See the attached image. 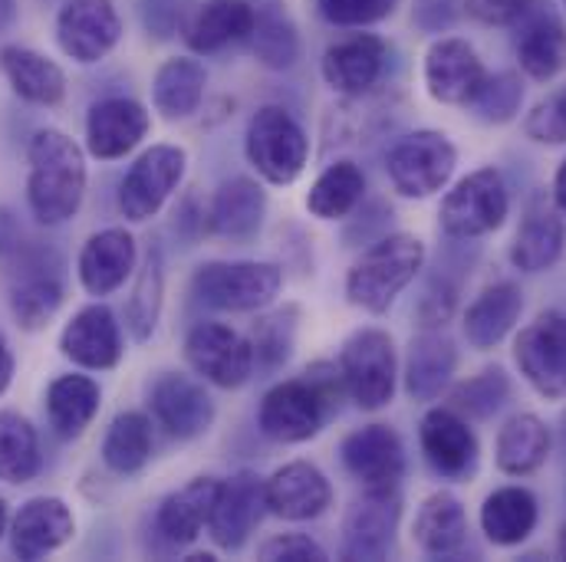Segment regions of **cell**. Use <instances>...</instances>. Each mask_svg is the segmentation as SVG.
I'll return each instance as SVG.
<instances>
[{"label":"cell","mask_w":566,"mask_h":562,"mask_svg":"<svg viewBox=\"0 0 566 562\" xmlns=\"http://www.w3.org/2000/svg\"><path fill=\"white\" fill-rule=\"evenodd\" d=\"M268 211L264 191L251 178L224 181L211 204V227L228 241H248L261 231Z\"/></svg>","instance_id":"obj_33"},{"label":"cell","mask_w":566,"mask_h":562,"mask_svg":"<svg viewBox=\"0 0 566 562\" xmlns=\"http://www.w3.org/2000/svg\"><path fill=\"white\" fill-rule=\"evenodd\" d=\"M511 399V379L504 375V369H484L481 375L461 382L454 392H451V409L458 415H468V418H491L494 412H501V405Z\"/></svg>","instance_id":"obj_44"},{"label":"cell","mask_w":566,"mask_h":562,"mask_svg":"<svg viewBox=\"0 0 566 562\" xmlns=\"http://www.w3.org/2000/svg\"><path fill=\"white\" fill-rule=\"evenodd\" d=\"M566 244V227L564 218L551 208H534L521 231H517V241L511 247V261L517 271L524 274H541L547 267H554L560 261Z\"/></svg>","instance_id":"obj_36"},{"label":"cell","mask_w":566,"mask_h":562,"mask_svg":"<svg viewBox=\"0 0 566 562\" xmlns=\"http://www.w3.org/2000/svg\"><path fill=\"white\" fill-rule=\"evenodd\" d=\"M422 450L428 464L444 477H468L478 464V437L454 409H434L422 418Z\"/></svg>","instance_id":"obj_21"},{"label":"cell","mask_w":566,"mask_h":562,"mask_svg":"<svg viewBox=\"0 0 566 562\" xmlns=\"http://www.w3.org/2000/svg\"><path fill=\"white\" fill-rule=\"evenodd\" d=\"M103 392L90 375H60L46 389V415L60 437H80L99 412Z\"/></svg>","instance_id":"obj_35"},{"label":"cell","mask_w":566,"mask_h":562,"mask_svg":"<svg viewBox=\"0 0 566 562\" xmlns=\"http://www.w3.org/2000/svg\"><path fill=\"white\" fill-rule=\"evenodd\" d=\"M205 66L198 60H168L158 73H155V86H151V99L155 109L165 119H185L198 109L201 96H205Z\"/></svg>","instance_id":"obj_38"},{"label":"cell","mask_w":566,"mask_h":562,"mask_svg":"<svg viewBox=\"0 0 566 562\" xmlns=\"http://www.w3.org/2000/svg\"><path fill=\"white\" fill-rule=\"evenodd\" d=\"M185 174V151L175 145H155L129 168L119 188V208L129 221H148L161 211L168 194Z\"/></svg>","instance_id":"obj_12"},{"label":"cell","mask_w":566,"mask_h":562,"mask_svg":"<svg viewBox=\"0 0 566 562\" xmlns=\"http://www.w3.org/2000/svg\"><path fill=\"white\" fill-rule=\"evenodd\" d=\"M524 309V293L514 286V283H494L488 286L471 306H468V316H464V336L474 349L488 352L494 349L517 322Z\"/></svg>","instance_id":"obj_30"},{"label":"cell","mask_w":566,"mask_h":562,"mask_svg":"<svg viewBox=\"0 0 566 562\" xmlns=\"http://www.w3.org/2000/svg\"><path fill=\"white\" fill-rule=\"evenodd\" d=\"M148 405H151L158 424L171 437H181V441L205 434L214 422V405H211L208 392L178 372H165L155 379V385L148 392Z\"/></svg>","instance_id":"obj_16"},{"label":"cell","mask_w":566,"mask_h":562,"mask_svg":"<svg viewBox=\"0 0 566 562\" xmlns=\"http://www.w3.org/2000/svg\"><path fill=\"white\" fill-rule=\"evenodd\" d=\"M339 375L346 385V395L366 409L376 412L392 402L396 395V346L379 329L356 332L339 356Z\"/></svg>","instance_id":"obj_5"},{"label":"cell","mask_w":566,"mask_h":562,"mask_svg":"<svg viewBox=\"0 0 566 562\" xmlns=\"http://www.w3.org/2000/svg\"><path fill=\"white\" fill-rule=\"evenodd\" d=\"M7 267V293L17 322L30 332L43 329L63 303V261L50 247H33L23 241L0 244Z\"/></svg>","instance_id":"obj_3"},{"label":"cell","mask_w":566,"mask_h":562,"mask_svg":"<svg viewBox=\"0 0 566 562\" xmlns=\"http://www.w3.org/2000/svg\"><path fill=\"white\" fill-rule=\"evenodd\" d=\"M133 267H136V241L123 227H109V231L93 234L80 254V280L86 286V293H93V296L116 293L123 283L129 280Z\"/></svg>","instance_id":"obj_25"},{"label":"cell","mask_w":566,"mask_h":562,"mask_svg":"<svg viewBox=\"0 0 566 562\" xmlns=\"http://www.w3.org/2000/svg\"><path fill=\"white\" fill-rule=\"evenodd\" d=\"M468 13L481 23H491V26H514L531 7L534 0H468L464 3Z\"/></svg>","instance_id":"obj_50"},{"label":"cell","mask_w":566,"mask_h":562,"mask_svg":"<svg viewBox=\"0 0 566 562\" xmlns=\"http://www.w3.org/2000/svg\"><path fill=\"white\" fill-rule=\"evenodd\" d=\"M521 375L547 399H566V312L537 316L514 346Z\"/></svg>","instance_id":"obj_10"},{"label":"cell","mask_w":566,"mask_h":562,"mask_svg":"<svg viewBox=\"0 0 566 562\" xmlns=\"http://www.w3.org/2000/svg\"><path fill=\"white\" fill-rule=\"evenodd\" d=\"M557 553H560V556L566 560V527L560 530V540H557Z\"/></svg>","instance_id":"obj_55"},{"label":"cell","mask_w":566,"mask_h":562,"mask_svg":"<svg viewBox=\"0 0 566 562\" xmlns=\"http://www.w3.org/2000/svg\"><path fill=\"white\" fill-rule=\"evenodd\" d=\"M363 191H366L363 171L353 161H336L310 188L306 208L323 221H336V218H346L359 204Z\"/></svg>","instance_id":"obj_40"},{"label":"cell","mask_w":566,"mask_h":562,"mask_svg":"<svg viewBox=\"0 0 566 562\" xmlns=\"http://www.w3.org/2000/svg\"><path fill=\"white\" fill-rule=\"evenodd\" d=\"M60 349L70 362L83 365V369H113L123 359V336H119V322L109 312V306L96 303L80 309L63 336H60Z\"/></svg>","instance_id":"obj_19"},{"label":"cell","mask_w":566,"mask_h":562,"mask_svg":"<svg viewBox=\"0 0 566 562\" xmlns=\"http://www.w3.org/2000/svg\"><path fill=\"white\" fill-rule=\"evenodd\" d=\"M521 103H524L521 79L514 73H497V76H488L484 79V86L471 99V109L484 123H511L517 116Z\"/></svg>","instance_id":"obj_45"},{"label":"cell","mask_w":566,"mask_h":562,"mask_svg":"<svg viewBox=\"0 0 566 562\" xmlns=\"http://www.w3.org/2000/svg\"><path fill=\"white\" fill-rule=\"evenodd\" d=\"M396 523H399V494L366 490V497L346 517L343 556L346 560H386Z\"/></svg>","instance_id":"obj_17"},{"label":"cell","mask_w":566,"mask_h":562,"mask_svg":"<svg viewBox=\"0 0 566 562\" xmlns=\"http://www.w3.org/2000/svg\"><path fill=\"white\" fill-rule=\"evenodd\" d=\"M0 70L7 76V83L13 86V93L27 103L36 106H60L66 96V76L63 70L40 56L36 50L27 46H3L0 50Z\"/></svg>","instance_id":"obj_29"},{"label":"cell","mask_w":566,"mask_h":562,"mask_svg":"<svg viewBox=\"0 0 566 562\" xmlns=\"http://www.w3.org/2000/svg\"><path fill=\"white\" fill-rule=\"evenodd\" d=\"M161 286H165L161 251L151 247L148 257H145L139 280H136V289H133V296L126 303V326L139 342H145L155 332V322H158V312H161Z\"/></svg>","instance_id":"obj_43"},{"label":"cell","mask_w":566,"mask_h":562,"mask_svg":"<svg viewBox=\"0 0 566 562\" xmlns=\"http://www.w3.org/2000/svg\"><path fill=\"white\" fill-rule=\"evenodd\" d=\"M261 560H283V562H323L326 553L319 543H313L310 537H300V533H290V537H277V540H268L261 547Z\"/></svg>","instance_id":"obj_49"},{"label":"cell","mask_w":566,"mask_h":562,"mask_svg":"<svg viewBox=\"0 0 566 562\" xmlns=\"http://www.w3.org/2000/svg\"><path fill=\"white\" fill-rule=\"evenodd\" d=\"M507 208L504 178L494 168H481L448 191L441 201V227L451 237H481L504 224Z\"/></svg>","instance_id":"obj_8"},{"label":"cell","mask_w":566,"mask_h":562,"mask_svg":"<svg viewBox=\"0 0 566 562\" xmlns=\"http://www.w3.org/2000/svg\"><path fill=\"white\" fill-rule=\"evenodd\" d=\"M73 530H76V523H73V513L63 500L33 497L13 517V527H10L13 556L27 562L43 560V556L56 553L63 543H70Z\"/></svg>","instance_id":"obj_18"},{"label":"cell","mask_w":566,"mask_h":562,"mask_svg":"<svg viewBox=\"0 0 566 562\" xmlns=\"http://www.w3.org/2000/svg\"><path fill=\"white\" fill-rule=\"evenodd\" d=\"M319 13L336 26H369L396 10V0H316Z\"/></svg>","instance_id":"obj_46"},{"label":"cell","mask_w":566,"mask_h":562,"mask_svg":"<svg viewBox=\"0 0 566 562\" xmlns=\"http://www.w3.org/2000/svg\"><path fill=\"white\" fill-rule=\"evenodd\" d=\"M386 66V43L373 33H353L333 43L323 56V76L333 89L359 96L373 89Z\"/></svg>","instance_id":"obj_23"},{"label":"cell","mask_w":566,"mask_h":562,"mask_svg":"<svg viewBox=\"0 0 566 562\" xmlns=\"http://www.w3.org/2000/svg\"><path fill=\"white\" fill-rule=\"evenodd\" d=\"M290 342H293V322H290V316L277 312L254 326L251 349H254V359H261L268 369H274L290 356Z\"/></svg>","instance_id":"obj_48"},{"label":"cell","mask_w":566,"mask_h":562,"mask_svg":"<svg viewBox=\"0 0 566 562\" xmlns=\"http://www.w3.org/2000/svg\"><path fill=\"white\" fill-rule=\"evenodd\" d=\"M251 50L254 56L271 66V70H286L293 66L296 53H300V40L296 30L290 23V17L281 10L277 0L271 3H254V30H251Z\"/></svg>","instance_id":"obj_41"},{"label":"cell","mask_w":566,"mask_h":562,"mask_svg":"<svg viewBox=\"0 0 566 562\" xmlns=\"http://www.w3.org/2000/svg\"><path fill=\"white\" fill-rule=\"evenodd\" d=\"M454 165L458 151L441 132H412L389 151V178L406 198H428L441 191Z\"/></svg>","instance_id":"obj_9"},{"label":"cell","mask_w":566,"mask_h":562,"mask_svg":"<svg viewBox=\"0 0 566 562\" xmlns=\"http://www.w3.org/2000/svg\"><path fill=\"white\" fill-rule=\"evenodd\" d=\"M254 3L251 0H208L185 20V40L195 53H214L228 43L251 36Z\"/></svg>","instance_id":"obj_28"},{"label":"cell","mask_w":566,"mask_h":562,"mask_svg":"<svg viewBox=\"0 0 566 562\" xmlns=\"http://www.w3.org/2000/svg\"><path fill=\"white\" fill-rule=\"evenodd\" d=\"M27 161V201L33 218L46 227L70 221L86 194V161L80 145L56 129H43L30 139Z\"/></svg>","instance_id":"obj_1"},{"label":"cell","mask_w":566,"mask_h":562,"mask_svg":"<svg viewBox=\"0 0 566 562\" xmlns=\"http://www.w3.org/2000/svg\"><path fill=\"white\" fill-rule=\"evenodd\" d=\"M281 280V267L274 264H205L195 274L191 289L205 306L251 312L277 296Z\"/></svg>","instance_id":"obj_7"},{"label":"cell","mask_w":566,"mask_h":562,"mask_svg":"<svg viewBox=\"0 0 566 562\" xmlns=\"http://www.w3.org/2000/svg\"><path fill=\"white\" fill-rule=\"evenodd\" d=\"M3 530H7V503L0 500V537H3Z\"/></svg>","instance_id":"obj_54"},{"label":"cell","mask_w":566,"mask_h":562,"mask_svg":"<svg viewBox=\"0 0 566 562\" xmlns=\"http://www.w3.org/2000/svg\"><path fill=\"white\" fill-rule=\"evenodd\" d=\"M148 132V113L136 99H103L90 109L86 148L96 158H123Z\"/></svg>","instance_id":"obj_26"},{"label":"cell","mask_w":566,"mask_h":562,"mask_svg":"<svg viewBox=\"0 0 566 562\" xmlns=\"http://www.w3.org/2000/svg\"><path fill=\"white\" fill-rule=\"evenodd\" d=\"M261 507H268V500H264V484L254 474L244 470L231 480H221V490L208 520L211 540L228 553L241 550L254 523L261 520Z\"/></svg>","instance_id":"obj_20"},{"label":"cell","mask_w":566,"mask_h":562,"mask_svg":"<svg viewBox=\"0 0 566 562\" xmlns=\"http://www.w3.org/2000/svg\"><path fill=\"white\" fill-rule=\"evenodd\" d=\"M517 26V60L531 79H554L566 70V26L551 10L537 3L514 23Z\"/></svg>","instance_id":"obj_22"},{"label":"cell","mask_w":566,"mask_h":562,"mask_svg":"<svg viewBox=\"0 0 566 562\" xmlns=\"http://www.w3.org/2000/svg\"><path fill=\"white\" fill-rule=\"evenodd\" d=\"M554 201H557V208L566 214V161L560 165L557 178H554Z\"/></svg>","instance_id":"obj_53"},{"label":"cell","mask_w":566,"mask_h":562,"mask_svg":"<svg viewBox=\"0 0 566 562\" xmlns=\"http://www.w3.org/2000/svg\"><path fill=\"white\" fill-rule=\"evenodd\" d=\"M343 464L356 480H363L366 490H399L406 450L392 427L366 424L343 441Z\"/></svg>","instance_id":"obj_14"},{"label":"cell","mask_w":566,"mask_h":562,"mask_svg":"<svg viewBox=\"0 0 566 562\" xmlns=\"http://www.w3.org/2000/svg\"><path fill=\"white\" fill-rule=\"evenodd\" d=\"M468 540V517L458 497L431 494L416 517V543L431 560H454Z\"/></svg>","instance_id":"obj_31"},{"label":"cell","mask_w":566,"mask_h":562,"mask_svg":"<svg viewBox=\"0 0 566 562\" xmlns=\"http://www.w3.org/2000/svg\"><path fill=\"white\" fill-rule=\"evenodd\" d=\"M310 155V141L296 119L281 106H264L248 126V158L274 184L300 178Z\"/></svg>","instance_id":"obj_6"},{"label":"cell","mask_w":566,"mask_h":562,"mask_svg":"<svg viewBox=\"0 0 566 562\" xmlns=\"http://www.w3.org/2000/svg\"><path fill=\"white\" fill-rule=\"evenodd\" d=\"M454 369H458L454 342L441 332H422L419 339H412V349H409L406 389L416 402H431L448 389Z\"/></svg>","instance_id":"obj_32"},{"label":"cell","mask_w":566,"mask_h":562,"mask_svg":"<svg viewBox=\"0 0 566 562\" xmlns=\"http://www.w3.org/2000/svg\"><path fill=\"white\" fill-rule=\"evenodd\" d=\"M221 480L214 477H198L188 487H181L178 494H171L161 510H158V533L171 543V547H188L201 537V530L211 520L214 500H218Z\"/></svg>","instance_id":"obj_27"},{"label":"cell","mask_w":566,"mask_h":562,"mask_svg":"<svg viewBox=\"0 0 566 562\" xmlns=\"http://www.w3.org/2000/svg\"><path fill=\"white\" fill-rule=\"evenodd\" d=\"M40 470V441L33 424L17 412H0V480L27 484Z\"/></svg>","instance_id":"obj_42"},{"label":"cell","mask_w":566,"mask_h":562,"mask_svg":"<svg viewBox=\"0 0 566 562\" xmlns=\"http://www.w3.org/2000/svg\"><path fill=\"white\" fill-rule=\"evenodd\" d=\"M527 136L544 145H566V86L551 93L544 103L534 106V113L524 123Z\"/></svg>","instance_id":"obj_47"},{"label":"cell","mask_w":566,"mask_h":562,"mask_svg":"<svg viewBox=\"0 0 566 562\" xmlns=\"http://www.w3.org/2000/svg\"><path fill=\"white\" fill-rule=\"evenodd\" d=\"M10 379H13V356H10V349H7V342L0 336V395L7 392Z\"/></svg>","instance_id":"obj_52"},{"label":"cell","mask_w":566,"mask_h":562,"mask_svg":"<svg viewBox=\"0 0 566 562\" xmlns=\"http://www.w3.org/2000/svg\"><path fill=\"white\" fill-rule=\"evenodd\" d=\"M329 480L306 460L286 464L264 484L268 507L283 520H313L329 507Z\"/></svg>","instance_id":"obj_24"},{"label":"cell","mask_w":566,"mask_h":562,"mask_svg":"<svg viewBox=\"0 0 566 562\" xmlns=\"http://www.w3.org/2000/svg\"><path fill=\"white\" fill-rule=\"evenodd\" d=\"M343 389L346 385H343L339 369H333L326 362L313 365L306 372V379L283 382L268 392V399L261 405V431L281 444L310 441L329 418V412L339 405Z\"/></svg>","instance_id":"obj_2"},{"label":"cell","mask_w":566,"mask_h":562,"mask_svg":"<svg viewBox=\"0 0 566 562\" xmlns=\"http://www.w3.org/2000/svg\"><path fill=\"white\" fill-rule=\"evenodd\" d=\"M123 36L113 0H70L56 17V40L76 63H99Z\"/></svg>","instance_id":"obj_13"},{"label":"cell","mask_w":566,"mask_h":562,"mask_svg":"<svg viewBox=\"0 0 566 562\" xmlns=\"http://www.w3.org/2000/svg\"><path fill=\"white\" fill-rule=\"evenodd\" d=\"M488 73L464 40H438L424 56V86L444 106H471Z\"/></svg>","instance_id":"obj_15"},{"label":"cell","mask_w":566,"mask_h":562,"mask_svg":"<svg viewBox=\"0 0 566 562\" xmlns=\"http://www.w3.org/2000/svg\"><path fill=\"white\" fill-rule=\"evenodd\" d=\"M537 527V497L524 487H501L481 507V530L494 547H517Z\"/></svg>","instance_id":"obj_34"},{"label":"cell","mask_w":566,"mask_h":562,"mask_svg":"<svg viewBox=\"0 0 566 562\" xmlns=\"http://www.w3.org/2000/svg\"><path fill=\"white\" fill-rule=\"evenodd\" d=\"M497 467L504 474H534L551 454V431L537 415H517L497 434Z\"/></svg>","instance_id":"obj_37"},{"label":"cell","mask_w":566,"mask_h":562,"mask_svg":"<svg viewBox=\"0 0 566 562\" xmlns=\"http://www.w3.org/2000/svg\"><path fill=\"white\" fill-rule=\"evenodd\" d=\"M188 365L221 389H238L251 379L254 349L244 336L221 322H198L185 339Z\"/></svg>","instance_id":"obj_11"},{"label":"cell","mask_w":566,"mask_h":562,"mask_svg":"<svg viewBox=\"0 0 566 562\" xmlns=\"http://www.w3.org/2000/svg\"><path fill=\"white\" fill-rule=\"evenodd\" d=\"M151 457V422L142 412H123L103 437V460L116 474H139Z\"/></svg>","instance_id":"obj_39"},{"label":"cell","mask_w":566,"mask_h":562,"mask_svg":"<svg viewBox=\"0 0 566 562\" xmlns=\"http://www.w3.org/2000/svg\"><path fill=\"white\" fill-rule=\"evenodd\" d=\"M191 0H145V26L155 36H171L188 10Z\"/></svg>","instance_id":"obj_51"},{"label":"cell","mask_w":566,"mask_h":562,"mask_svg":"<svg viewBox=\"0 0 566 562\" xmlns=\"http://www.w3.org/2000/svg\"><path fill=\"white\" fill-rule=\"evenodd\" d=\"M422 264V241L412 234H392L369 247L363 261L349 271L346 296L353 306H363L366 312H386L396 303V296L416 280Z\"/></svg>","instance_id":"obj_4"}]
</instances>
